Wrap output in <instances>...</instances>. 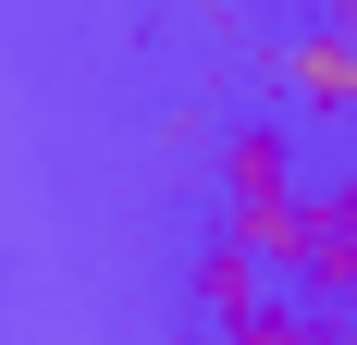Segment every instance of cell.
Wrapping results in <instances>:
<instances>
[{
  "label": "cell",
  "instance_id": "6da1fadb",
  "mask_svg": "<svg viewBox=\"0 0 357 345\" xmlns=\"http://www.w3.org/2000/svg\"><path fill=\"white\" fill-rule=\"evenodd\" d=\"M210 185H222V235L259 247L271 272H296V235H308V172H296L284 124H234L210 148Z\"/></svg>",
  "mask_w": 357,
  "mask_h": 345
},
{
  "label": "cell",
  "instance_id": "7a4b0ae2",
  "mask_svg": "<svg viewBox=\"0 0 357 345\" xmlns=\"http://www.w3.org/2000/svg\"><path fill=\"white\" fill-rule=\"evenodd\" d=\"M284 284H308L333 321L357 309V172L308 185V235H296V272H284Z\"/></svg>",
  "mask_w": 357,
  "mask_h": 345
},
{
  "label": "cell",
  "instance_id": "3957f363",
  "mask_svg": "<svg viewBox=\"0 0 357 345\" xmlns=\"http://www.w3.org/2000/svg\"><path fill=\"white\" fill-rule=\"evenodd\" d=\"M271 87H284V111H308V124H345V111H357V37L321 13L308 37L271 50Z\"/></svg>",
  "mask_w": 357,
  "mask_h": 345
},
{
  "label": "cell",
  "instance_id": "277c9868",
  "mask_svg": "<svg viewBox=\"0 0 357 345\" xmlns=\"http://www.w3.org/2000/svg\"><path fill=\"white\" fill-rule=\"evenodd\" d=\"M185 284H197V309H210L222 333L271 309V259H259V247H234V235H210V247H197V272H185Z\"/></svg>",
  "mask_w": 357,
  "mask_h": 345
},
{
  "label": "cell",
  "instance_id": "5b68a950",
  "mask_svg": "<svg viewBox=\"0 0 357 345\" xmlns=\"http://www.w3.org/2000/svg\"><path fill=\"white\" fill-rule=\"evenodd\" d=\"M222 345H345V333H333L321 309H284V296H271V309H259V321H234Z\"/></svg>",
  "mask_w": 357,
  "mask_h": 345
},
{
  "label": "cell",
  "instance_id": "8992f818",
  "mask_svg": "<svg viewBox=\"0 0 357 345\" xmlns=\"http://www.w3.org/2000/svg\"><path fill=\"white\" fill-rule=\"evenodd\" d=\"M333 25H345V37H357V0H333Z\"/></svg>",
  "mask_w": 357,
  "mask_h": 345
}]
</instances>
